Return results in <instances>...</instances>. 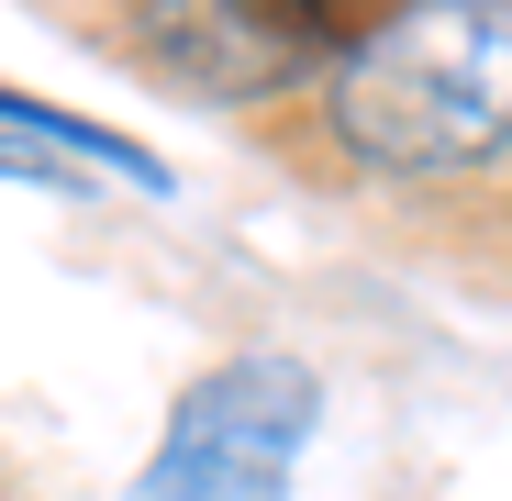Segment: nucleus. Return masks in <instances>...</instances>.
<instances>
[{
  "instance_id": "nucleus-1",
  "label": "nucleus",
  "mask_w": 512,
  "mask_h": 501,
  "mask_svg": "<svg viewBox=\"0 0 512 501\" xmlns=\"http://www.w3.org/2000/svg\"><path fill=\"white\" fill-rule=\"evenodd\" d=\"M334 134L368 167L401 179H446L512 145V12L490 0H435V12H390L334 56L323 90Z\"/></svg>"
},
{
  "instance_id": "nucleus-2",
  "label": "nucleus",
  "mask_w": 512,
  "mask_h": 501,
  "mask_svg": "<svg viewBox=\"0 0 512 501\" xmlns=\"http://www.w3.org/2000/svg\"><path fill=\"white\" fill-rule=\"evenodd\" d=\"M312 412H323V390L301 357H234L167 412L134 501H290Z\"/></svg>"
}]
</instances>
